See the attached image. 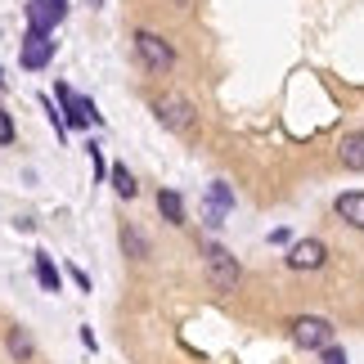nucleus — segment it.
Masks as SVG:
<instances>
[{
    "mask_svg": "<svg viewBox=\"0 0 364 364\" xmlns=\"http://www.w3.org/2000/svg\"><path fill=\"white\" fill-rule=\"evenodd\" d=\"M342 166L346 171H364V131L342 139Z\"/></svg>",
    "mask_w": 364,
    "mask_h": 364,
    "instance_id": "obj_12",
    "label": "nucleus"
},
{
    "mask_svg": "<svg viewBox=\"0 0 364 364\" xmlns=\"http://www.w3.org/2000/svg\"><path fill=\"white\" fill-rule=\"evenodd\" d=\"M23 68H32V73H41V68H46L50 59H54V41L46 36V32H27L23 36Z\"/></svg>",
    "mask_w": 364,
    "mask_h": 364,
    "instance_id": "obj_8",
    "label": "nucleus"
},
{
    "mask_svg": "<svg viewBox=\"0 0 364 364\" xmlns=\"http://www.w3.org/2000/svg\"><path fill=\"white\" fill-rule=\"evenodd\" d=\"M239 279H243V265H239V257H234L230 247H220V243L207 247V284L216 292H234Z\"/></svg>",
    "mask_w": 364,
    "mask_h": 364,
    "instance_id": "obj_2",
    "label": "nucleus"
},
{
    "mask_svg": "<svg viewBox=\"0 0 364 364\" xmlns=\"http://www.w3.org/2000/svg\"><path fill=\"white\" fill-rule=\"evenodd\" d=\"M158 212L171 220V225H185V198H180L176 189H162L158 193Z\"/></svg>",
    "mask_w": 364,
    "mask_h": 364,
    "instance_id": "obj_14",
    "label": "nucleus"
},
{
    "mask_svg": "<svg viewBox=\"0 0 364 364\" xmlns=\"http://www.w3.org/2000/svg\"><path fill=\"white\" fill-rule=\"evenodd\" d=\"M324 261H328V247L319 239H301V243L288 247V265H292V270H319Z\"/></svg>",
    "mask_w": 364,
    "mask_h": 364,
    "instance_id": "obj_7",
    "label": "nucleus"
},
{
    "mask_svg": "<svg viewBox=\"0 0 364 364\" xmlns=\"http://www.w3.org/2000/svg\"><path fill=\"white\" fill-rule=\"evenodd\" d=\"M176 5H189V0H176Z\"/></svg>",
    "mask_w": 364,
    "mask_h": 364,
    "instance_id": "obj_21",
    "label": "nucleus"
},
{
    "mask_svg": "<svg viewBox=\"0 0 364 364\" xmlns=\"http://www.w3.org/2000/svg\"><path fill=\"white\" fill-rule=\"evenodd\" d=\"M122 252H126V257H135V261H149L153 247H149V239L135 225H122Z\"/></svg>",
    "mask_w": 364,
    "mask_h": 364,
    "instance_id": "obj_13",
    "label": "nucleus"
},
{
    "mask_svg": "<svg viewBox=\"0 0 364 364\" xmlns=\"http://www.w3.org/2000/svg\"><path fill=\"white\" fill-rule=\"evenodd\" d=\"M90 162H95V176H108V162H104L100 144H90Z\"/></svg>",
    "mask_w": 364,
    "mask_h": 364,
    "instance_id": "obj_19",
    "label": "nucleus"
},
{
    "mask_svg": "<svg viewBox=\"0 0 364 364\" xmlns=\"http://www.w3.org/2000/svg\"><path fill=\"white\" fill-rule=\"evenodd\" d=\"M36 257V279H41V288L46 292H63V274H59V265H54L46 252H32Z\"/></svg>",
    "mask_w": 364,
    "mask_h": 364,
    "instance_id": "obj_11",
    "label": "nucleus"
},
{
    "mask_svg": "<svg viewBox=\"0 0 364 364\" xmlns=\"http://www.w3.org/2000/svg\"><path fill=\"white\" fill-rule=\"evenodd\" d=\"M68 18V0H27V32L54 36V27Z\"/></svg>",
    "mask_w": 364,
    "mask_h": 364,
    "instance_id": "obj_5",
    "label": "nucleus"
},
{
    "mask_svg": "<svg viewBox=\"0 0 364 364\" xmlns=\"http://www.w3.org/2000/svg\"><path fill=\"white\" fill-rule=\"evenodd\" d=\"M5 346H9V355L18 360V364H32V360H36V342L27 338V328H18V324L5 333Z\"/></svg>",
    "mask_w": 364,
    "mask_h": 364,
    "instance_id": "obj_10",
    "label": "nucleus"
},
{
    "mask_svg": "<svg viewBox=\"0 0 364 364\" xmlns=\"http://www.w3.org/2000/svg\"><path fill=\"white\" fill-rule=\"evenodd\" d=\"M319 364H346V351L342 346H324V351H319Z\"/></svg>",
    "mask_w": 364,
    "mask_h": 364,
    "instance_id": "obj_17",
    "label": "nucleus"
},
{
    "mask_svg": "<svg viewBox=\"0 0 364 364\" xmlns=\"http://www.w3.org/2000/svg\"><path fill=\"white\" fill-rule=\"evenodd\" d=\"M54 95H59V104H63V113H68V126H90V122H104L100 113H95V104H90V100H77V95L68 90L63 81L54 86Z\"/></svg>",
    "mask_w": 364,
    "mask_h": 364,
    "instance_id": "obj_6",
    "label": "nucleus"
},
{
    "mask_svg": "<svg viewBox=\"0 0 364 364\" xmlns=\"http://www.w3.org/2000/svg\"><path fill=\"white\" fill-rule=\"evenodd\" d=\"M333 212H338L351 230H364V193L351 189V193H338V203H333Z\"/></svg>",
    "mask_w": 364,
    "mask_h": 364,
    "instance_id": "obj_9",
    "label": "nucleus"
},
{
    "mask_svg": "<svg viewBox=\"0 0 364 364\" xmlns=\"http://www.w3.org/2000/svg\"><path fill=\"white\" fill-rule=\"evenodd\" d=\"M153 117H158L166 131L185 135V139H193V131H198V113H193V104L185 95H162V100H153Z\"/></svg>",
    "mask_w": 364,
    "mask_h": 364,
    "instance_id": "obj_1",
    "label": "nucleus"
},
{
    "mask_svg": "<svg viewBox=\"0 0 364 364\" xmlns=\"http://www.w3.org/2000/svg\"><path fill=\"white\" fill-rule=\"evenodd\" d=\"M68 274H73V284H77L81 292H90V274H86V270H77V265H73V270H68Z\"/></svg>",
    "mask_w": 364,
    "mask_h": 364,
    "instance_id": "obj_20",
    "label": "nucleus"
},
{
    "mask_svg": "<svg viewBox=\"0 0 364 364\" xmlns=\"http://www.w3.org/2000/svg\"><path fill=\"white\" fill-rule=\"evenodd\" d=\"M135 54H139V63H144L149 73H171V68H176L171 41L158 36V32H149V27H139V32H135Z\"/></svg>",
    "mask_w": 364,
    "mask_h": 364,
    "instance_id": "obj_3",
    "label": "nucleus"
},
{
    "mask_svg": "<svg viewBox=\"0 0 364 364\" xmlns=\"http://www.w3.org/2000/svg\"><path fill=\"white\" fill-rule=\"evenodd\" d=\"M0 86H5V77H0Z\"/></svg>",
    "mask_w": 364,
    "mask_h": 364,
    "instance_id": "obj_22",
    "label": "nucleus"
},
{
    "mask_svg": "<svg viewBox=\"0 0 364 364\" xmlns=\"http://www.w3.org/2000/svg\"><path fill=\"white\" fill-rule=\"evenodd\" d=\"M212 207H216V212H230V207H234V193H230L225 180H216V185H212Z\"/></svg>",
    "mask_w": 364,
    "mask_h": 364,
    "instance_id": "obj_16",
    "label": "nucleus"
},
{
    "mask_svg": "<svg viewBox=\"0 0 364 364\" xmlns=\"http://www.w3.org/2000/svg\"><path fill=\"white\" fill-rule=\"evenodd\" d=\"M0 144H14V117L0 108Z\"/></svg>",
    "mask_w": 364,
    "mask_h": 364,
    "instance_id": "obj_18",
    "label": "nucleus"
},
{
    "mask_svg": "<svg viewBox=\"0 0 364 364\" xmlns=\"http://www.w3.org/2000/svg\"><path fill=\"white\" fill-rule=\"evenodd\" d=\"M108 180H113V189L122 193V198H135V193H139V185H135V176L126 171V166H113V171H108Z\"/></svg>",
    "mask_w": 364,
    "mask_h": 364,
    "instance_id": "obj_15",
    "label": "nucleus"
},
{
    "mask_svg": "<svg viewBox=\"0 0 364 364\" xmlns=\"http://www.w3.org/2000/svg\"><path fill=\"white\" fill-rule=\"evenodd\" d=\"M288 333H292V342H297L301 351H324V346H333V324L319 319V315H297L288 324Z\"/></svg>",
    "mask_w": 364,
    "mask_h": 364,
    "instance_id": "obj_4",
    "label": "nucleus"
}]
</instances>
